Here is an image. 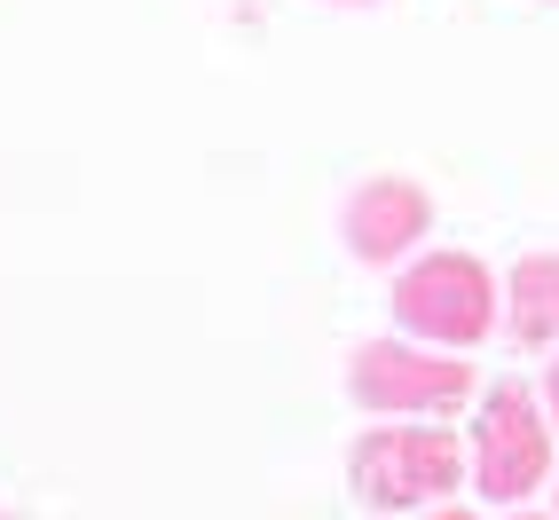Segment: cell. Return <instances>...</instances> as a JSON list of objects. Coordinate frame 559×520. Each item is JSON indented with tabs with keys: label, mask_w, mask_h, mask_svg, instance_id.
Here are the masks:
<instances>
[{
	"label": "cell",
	"mask_w": 559,
	"mask_h": 520,
	"mask_svg": "<svg viewBox=\"0 0 559 520\" xmlns=\"http://www.w3.org/2000/svg\"><path fill=\"white\" fill-rule=\"evenodd\" d=\"M347 394L379 418H450L473 402V363L433 340H362L347 363Z\"/></svg>",
	"instance_id": "6da1fadb"
},
{
	"label": "cell",
	"mask_w": 559,
	"mask_h": 520,
	"mask_svg": "<svg viewBox=\"0 0 559 520\" xmlns=\"http://www.w3.org/2000/svg\"><path fill=\"white\" fill-rule=\"evenodd\" d=\"M497 308H504V292L473 252H426V260H409L394 276V323L409 340H433V347L489 340Z\"/></svg>",
	"instance_id": "7a4b0ae2"
},
{
	"label": "cell",
	"mask_w": 559,
	"mask_h": 520,
	"mask_svg": "<svg viewBox=\"0 0 559 520\" xmlns=\"http://www.w3.org/2000/svg\"><path fill=\"white\" fill-rule=\"evenodd\" d=\"M355 489L362 505H379V512H409V505H441L457 489V434H441V426H379V434H362L355 441Z\"/></svg>",
	"instance_id": "3957f363"
},
{
	"label": "cell",
	"mask_w": 559,
	"mask_h": 520,
	"mask_svg": "<svg viewBox=\"0 0 559 520\" xmlns=\"http://www.w3.org/2000/svg\"><path fill=\"white\" fill-rule=\"evenodd\" d=\"M551 473V426L536 411L528 387H489L480 402V426H473V481L489 505H520L528 489H544Z\"/></svg>",
	"instance_id": "277c9868"
},
{
	"label": "cell",
	"mask_w": 559,
	"mask_h": 520,
	"mask_svg": "<svg viewBox=\"0 0 559 520\" xmlns=\"http://www.w3.org/2000/svg\"><path fill=\"white\" fill-rule=\"evenodd\" d=\"M340 229H347V252H355V260H370V269H394V260L433 229V198H426L409 174H370L362 190L347 198Z\"/></svg>",
	"instance_id": "5b68a950"
},
{
	"label": "cell",
	"mask_w": 559,
	"mask_h": 520,
	"mask_svg": "<svg viewBox=\"0 0 559 520\" xmlns=\"http://www.w3.org/2000/svg\"><path fill=\"white\" fill-rule=\"evenodd\" d=\"M504 323L520 347H551L559 340V252H528L504 276Z\"/></svg>",
	"instance_id": "8992f818"
},
{
	"label": "cell",
	"mask_w": 559,
	"mask_h": 520,
	"mask_svg": "<svg viewBox=\"0 0 559 520\" xmlns=\"http://www.w3.org/2000/svg\"><path fill=\"white\" fill-rule=\"evenodd\" d=\"M544 402H551V426H559V363L544 370Z\"/></svg>",
	"instance_id": "52a82bcc"
},
{
	"label": "cell",
	"mask_w": 559,
	"mask_h": 520,
	"mask_svg": "<svg viewBox=\"0 0 559 520\" xmlns=\"http://www.w3.org/2000/svg\"><path fill=\"white\" fill-rule=\"evenodd\" d=\"M418 520H473V512H457V505H433V512H418Z\"/></svg>",
	"instance_id": "ba28073f"
},
{
	"label": "cell",
	"mask_w": 559,
	"mask_h": 520,
	"mask_svg": "<svg viewBox=\"0 0 559 520\" xmlns=\"http://www.w3.org/2000/svg\"><path fill=\"white\" fill-rule=\"evenodd\" d=\"M347 9H362V0H347Z\"/></svg>",
	"instance_id": "9c48e42d"
},
{
	"label": "cell",
	"mask_w": 559,
	"mask_h": 520,
	"mask_svg": "<svg viewBox=\"0 0 559 520\" xmlns=\"http://www.w3.org/2000/svg\"><path fill=\"white\" fill-rule=\"evenodd\" d=\"M520 520H536V512H520Z\"/></svg>",
	"instance_id": "30bf717a"
},
{
	"label": "cell",
	"mask_w": 559,
	"mask_h": 520,
	"mask_svg": "<svg viewBox=\"0 0 559 520\" xmlns=\"http://www.w3.org/2000/svg\"><path fill=\"white\" fill-rule=\"evenodd\" d=\"M0 520H9V512H0Z\"/></svg>",
	"instance_id": "8fae6325"
}]
</instances>
